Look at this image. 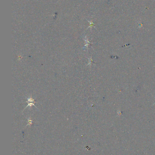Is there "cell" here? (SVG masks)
<instances>
[{
	"label": "cell",
	"mask_w": 155,
	"mask_h": 155,
	"mask_svg": "<svg viewBox=\"0 0 155 155\" xmlns=\"http://www.w3.org/2000/svg\"><path fill=\"white\" fill-rule=\"evenodd\" d=\"M27 102L28 104V106L26 107V108H28V107H29V106L30 107V108H31V107L32 106H34L36 108H37V107L35 106V104H34L35 103V100L33 99L31 97L28 98Z\"/></svg>",
	"instance_id": "1"
}]
</instances>
